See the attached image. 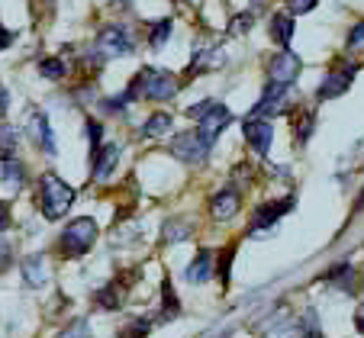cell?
<instances>
[{
    "mask_svg": "<svg viewBox=\"0 0 364 338\" xmlns=\"http://www.w3.org/2000/svg\"><path fill=\"white\" fill-rule=\"evenodd\" d=\"M210 274H213V251L203 249L191 264H187V274L184 277L191 283H206V280H210Z\"/></svg>",
    "mask_w": 364,
    "mask_h": 338,
    "instance_id": "obj_17",
    "label": "cell"
},
{
    "mask_svg": "<svg viewBox=\"0 0 364 338\" xmlns=\"http://www.w3.org/2000/svg\"><path fill=\"white\" fill-rule=\"evenodd\" d=\"M313 123H316L313 110H296V116H294V136H296V142H303V145L309 142V136H313Z\"/></svg>",
    "mask_w": 364,
    "mask_h": 338,
    "instance_id": "obj_23",
    "label": "cell"
},
{
    "mask_svg": "<svg viewBox=\"0 0 364 338\" xmlns=\"http://www.w3.org/2000/svg\"><path fill=\"white\" fill-rule=\"evenodd\" d=\"M187 116L197 119V126H193V129L203 136L206 145H216V138H220L223 132L229 129V123H232L229 107L220 104V100H203V104H193L191 110H187Z\"/></svg>",
    "mask_w": 364,
    "mask_h": 338,
    "instance_id": "obj_3",
    "label": "cell"
},
{
    "mask_svg": "<svg viewBox=\"0 0 364 338\" xmlns=\"http://www.w3.org/2000/svg\"><path fill=\"white\" fill-rule=\"evenodd\" d=\"M16 145H20V129L10 123H0V161L16 158Z\"/></svg>",
    "mask_w": 364,
    "mask_h": 338,
    "instance_id": "obj_22",
    "label": "cell"
},
{
    "mask_svg": "<svg viewBox=\"0 0 364 338\" xmlns=\"http://www.w3.org/2000/svg\"><path fill=\"white\" fill-rule=\"evenodd\" d=\"M345 48H348V52H358V48H364V20L355 23V29H351L348 39H345Z\"/></svg>",
    "mask_w": 364,
    "mask_h": 338,
    "instance_id": "obj_32",
    "label": "cell"
},
{
    "mask_svg": "<svg viewBox=\"0 0 364 338\" xmlns=\"http://www.w3.org/2000/svg\"><path fill=\"white\" fill-rule=\"evenodd\" d=\"M87 136H90V145H94V152L100 148V138H103V126L97 123L94 116H87Z\"/></svg>",
    "mask_w": 364,
    "mask_h": 338,
    "instance_id": "obj_33",
    "label": "cell"
},
{
    "mask_svg": "<svg viewBox=\"0 0 364 338\" xmlns=\"http://www.w3.org/2000/svg\"><path fill=\"white\" fill-rule=\"evenodd\" d=\"M171 126H174L171 113H151V116L142 123V136L145 138H159V136H165V132H171Z\"/></svg>",
    "mask_w": 364,
    "mask_h": 338,
    "instance_id": "obj_21",
    "label": "cell"
},
{
    "mask_svg": "<svg viewBox=\"0 0 364 338\" xmlns=\"http://www.w3.org/2000/svg\"><path fill=\"white\" fill-rule=\"evenodd\" d=\"M355 77H358V62H342V65H336V68H329L316 87V100L326 104V100H336V97L348 94Z\"/></svg>",
    "mask_w": 364,
    "mask_h": 338,
    "instance_id": "obj_6",
    "label": "cell"
},
{
    "mask_svg": "<svg viewBox=\"0 0 364 338\" xmlns=\"http://www.w3.org/2000/svg\"><path fill=\"white\" fill-rule=\"evenodd\" d=\"M252 26H255V10H245V13H235L232 16V23L226 26V33L229 36H245Z\"/></svg>",
    "mask_w": 364,
    "mask_h": 338,
    "instance_id": "obj_27",
    "label": "cell"
},
{
    "mask_svg": "<svg viewBox=\"0 0 364 338\" xmlns=\"http://www.w3.org/2000/svg\"><path fill=\"white\" fill-rule=\"evenodd\" d=\"M210 148H213V145H206L197 129L178 132V136L171 138V145H168V152H171L174 158H181L184 165H203V161L210 158Z\"/></svg>",
    "mask_w": 364,
    "mask_h": 338,
    "instance_id": "obj_7",
    "label": "cell"
},
{
    "mask_svg": "<svg viewBox=\"0 0 364 338\" xmlns=\"http://www.w3.org/2000/svg\"><path fill=\"white\" fill-rule=\"evenodd\" d=\"M4 229H10V207L0 200V232H4Z\"/></svg>",
    "mask_w": 364,
    "mask_h": 338,
    "instance_id": "obj_35",
    "label": "cell"
},
{
    "mask_svg": "<svg viewBox=\"0 0 364 338\" xmlns=\"http://www.w3.org/2000/svg\"><path fill=\"white\" fill-rule=\"evenodd\" d=\"M75 197H77V190L71 184H65L58 174H42L39 178V209H42V216L46 219H62L65 213L71 209V203H75Z\"/></svg>",
    "mask_w": 364,
    "mask_h": 338,
    "instance_id": "obj_1",
    "label": "cell"
},
{
    "mask_svg": "<svg viewBox=\"0 0 364 338\" xmlns=\"http://www.w3.org/2000/svg\"><path fill=\"white\" fill-rule=\"evenodd\" d=\"M191 232H193L191 222H184V219H171V222L165 226V241H168V245H171V241L178 245V241H184Z\"/></svg>",
    "mask_w": 364,
    "mask_h": 338,
    "instance_id": "obj_26",
    "label": "cell"
},
{
    "mask_svg": "<svg viewBox=\"0 0 364 338\" xmlns=\"http://www.w3.org/2000/svg\"><path fill=\"white\" fill-rule=\"evenodd\" d=\"M258 4H264V0H255V7H258Z\"/></svg>",
    "mask_w": 364,
    "mask_h": 338,
    "instance_id": "obj_41",
    "label": "cell"
},
{
    "mask_svg": "<svg viewBox=\"0 0 364 338\" xmlns=\"http://www.w3.org/2000/svg\"><path fill=\"white\" fill-rule=\"evenodd\" d=\"M23 280H26V287H46V280H48L46 255H33L23 261Z\"/></svg>",
    "mask_w": 364,
    "mask_h": 338,
    "instance_id": "obj_15",
    "label": "cell"
},
{
    "mask_svg": "<svg viewBox=\"0 0 364 338\" xmlns=\"http://www.w3.org/2000/svg\"><path fill=\"white\" fill-rule=\"evenodd\" d=\"M294 33H296V23H294V16L290 13H274L271 16V39H274L281 48H290Z\"/></svg>",
    "mask_w": 364,
    "mask_h": 338,
    "instance_id": "obj_16",
    "label": "cell"
},
{
    "mask_svg": "<svg viewBox=\"0 0 364 338\" xmlns=\"http://www.w3.org/2000/svg\"><path fill=\"white\" fill-rule=\"evenodd\" d=\"M171 33H174V23L171 20H155L149 26V45L151 48H161L168 39H171Z\"/></svg>",
    "mask_w": 364,
    "mask_h": 338,
    "instance_id": "obj_24",
    "label": "cell"
},
{
    "mask_svg": "<svg viewBox=\"0 0 364 338\" xmlns=\"http://www.w3.org/2000/svg\"><path fill=\"white\" fill-rule=\"evenodd\" d=\"M290 209H294V197H284V200H268V203H262V207H258V209L252 213L248 232L258 235V232H264V229L277 226V219H281L284 213H290Z\"/></svg>",
    "mask_w": 364,
    "mask_h": 338,
    "instance_id": "obj_11",
    "label": "cell"
},
{
    "mask_svg": "<svg viewBox=\"0 0 364 338\" xmlns=\"http://www.w3.org/2000/svg\"><path fill=\"white\" fill-rule=\"evenodd\" d=\"M161 293H165V310H161V319H171V316H178L181 312V306H178V297L171 293V280H165L161 283Z\"/></svg>",
    "mask_w": 364,
    "mask_h": 338,
    "instance_id": "obj_28",
    "label": "cell"
},
{
    "mask_svg": "<svg viewBox=\"0 0 364 338\" xmlns=\"http://www.w3.org/2000/svg\"><path fill=\"white\" fill-rule=\"evenodd\" d=\"M239 209H242V193L235 190V187H226V190H220L213 200H210V216H213L216 222H229Z\"/></svg>",
    "mask_w": 364,
    "mask_h": 338,
    "instance_id": "obj_13",
    "label": "cell"
},
{
    "mask_svg": "<svg viewBox=\"0 0 364 338\" xmlns=\"http://www.w3.org/2000/svg\"><path fill=\"white\" fill-rule=\"evenodd\" d=\"M10 42H14V33H10V29H4V26H0V52H4V48H7Z\"/></svg>",
    "mask_w": 364,
    "mask_h": 338,
    "instance_id": "obj_37",
    "label": "cell"
},
{
    "mask_svg": "<svg viewBox=\"0 0 364 338\" xmlns=\"http://www.w3.org/2000/svg\"><path fill=\"white\" fill-rule=\"evenodd\" d=\"M242 132H245V142L252 145V152L258 155V158H268L271 138H274V126H271V119L245 116V126H242Z\"/></svg>",
    "mask_w": 364,
    "mask_h": 338,
    "instance_id": "obj_10",
    "label": "cell"
},
{
    "mask_svg": "<svg viewBox=\"0 0 364 338\" xmlns=\"http://www.w3.org/2000/svg\"><path fill=\"white\" fill-rule=\"evenodd\" d=\"M313 7H316V0H287L290 16H294V13H309Z\"/></svg>",
    "mask_w": 364,
    "mask_h": 338,
    "instance_id": "obj_34",
    "label": "cell"
},
{
    "mask_svg": "<svg viewBox=\"0 0 364 338\" xmlns=\"http://www.w3.org/2000/svg\"><path fill=\"white\" fill-rule=\"evenodd\" d=\"M94 52L103 58H119V55H132L136 52V42H132V33L123 26V23H110L97 33Z\"/></svg>",
    "mask_w": 364,
    "mask_h": 338,
    "instance_id": "obj_5",
    "label": "cell"
},
{
    "mask_svg": "<svg viewBox=\"0 0 364 338\" xmlns=\"http://www.w3.org/2000/svg\"><path fill=\"white\" fill-rule=\"evenodd\" d=\"M355 325H358V332H361V335H364V306L355 312Z\"/></svg>",
    "mask_w": 364,
    "mask_h": 338,
    "instance_id": "obj_39",
    "label": "cell"
},
{
    "mask_svg": "<svg viewBox=\"0 0 364 338\" xmlns=\"http://www.w3.org/2000/svg\"><path fill=\"white\" fill-rule=\"evenodd\" d=\"M300 338H326L323 329H319V322H316V312H313V310H309L306 319L300 322Z\"/></svg>",
    "mask_w": 364,
    "mask_h": 338,
    "instance_id": "obj_29",
    "label": "cell"
},
{
    "mask_svg": "<svg viewBox=\"0 0 364 338\" xmlns=\"http://www.w3.org/2000/svg\"><path fill=\"white\" fill-rule=\"evenodd\" d=\"M149 332H151L149 319H132V325H126V329L119 332V338H145Z\"/></svg>",
    "mask_w": 364,
    "mask_h": 338,
    "instance_id": "obj_30",
    "label": "cell"
},
{
    "mask_svg": "<svg viewBox=\"0 0 364 338\" xmlns=\"http://www.w3.org/2000/svg\"><path fill=\"white\" fill-rule=\"evenodd\" d=\"M119 165V148L117 145H100L94 152V165H90V178L97 180V184H107L113 174V168Z\"/></svg>",
    "mask_w": 364,
    "mask_h": 338,
    "instance_id": "obj_14",
    "label": "cell"
},
{
    "mask_svg": "<svg viewBox=\"0 0 364 338\" xmlns=\"http://www.w3.org/2000/svg\"><path fill=\"white\" fill-rule=\"evenodd\" d=\"M300 71H303L300 55H296V52H290V48H281V52H277V55L268 62V81L290 87V84L300 77Z\"/></svg>",
    "mask_w": 364,
    "mask_h": 338,
    "instance_id": "obj_9",
    "label": "cell"
},
{
    "mask_svg": "<svg viewBox=\"0 0 364 338\" xmlns=\"http://www.w3.org/2000/svg\"><path fill=\"white\" fill-rule=\"evenodd\" d=\"M7 107H10V94L4 90V84H0V116L7 113Z\"/></svg>",
    "mask_w": 364,
    "mask_h": 338,
    "instance_id": "obj_38",
    "label": "cell"
},
{
    "mask_svg": "<svg viewBox=\"0 0 364 338\" xmlns=\"http://www.w3.org/2000/svg\"><path fill=\"white\" fill-rule=\"evenodd\" d=\"M94 241H97V219L77 216V219H71L65 226L62 239H58V249H62L65 258H81L94 249Z\"/></svg>",
    "mask_w": 364,
    "mask_h": 338,
    "instance_id": "obj_4",
    "label": "cell"
},
{
    "mask_svg": "<svg viewBox=\"0 0 364 338\" xmlns=\"http://www.w3.org/2000/svg\"><path fill=\"white\" fill-rule=\"evenodd\" d=\"M110 7H117V10H129V7H132V0H110Z\"/></svg>",
    "mask_w": 364,
    "mask_h": 338,
    "instance_id": "obj_40",
    "label": "cell"
},
{
    "mask_svg": "<svg viewBox=\"0 0 364 338\" xmlns=\"http://www.w3.org/2000/svg\"><path fill=\"white\" fill-rule=\"evenodd\" d=\"M39 75L48 77V81H62L65 75H68V65H65V58H42L39 62Z\"/></svg>",
    "mask_w": 364,
    "mask_h": 338,
    "instance_id": "obj_25",
    "label": "cell"
},
{
    "mask_svg": "<svg viewBox=\"0 0 364 338\" xmlns=\"http://www.w3.org/2000/svg\"><path fill=\"white\" fill-rule=\"evenodd\" d=\"M132 100H171L178 94V77L165 68H142L126 87Z\"/></svg>",
    "mask_w": 364,
    "mask_h": 338,
    "instance_id": "obj_2",
    "label": "cell"
},
{
    "mask_svg": "<svg viewBox=\"0 0 364 338\" xmlns=\"http://www.w3.org/2000/svg\"><path fill=\"white\" fill-rule=\"evenodd\" d=\"M355 268L351 264H338V268H332L329 274H326V283H332V287H338V290H345V293H355V287H358V280H355Z\"/></svg>",
    "mask_w": 364,
    "mask_h": 338,
    "instance_id": "obj_20",
    "label": "cell"
},
{
    "mask_svg": "<svg viewBox=\"0 0 364 338\" xmlns=\"http://www.w3.org/2000/svg\"><path fill=\"white\" fill-rule=\"evenodd\" d=\"M287 110H290V87L268 81V87H264L262 100L252 107V113H248V116L271 119V116H281V113H287Z\"/></svg>",
    "mask_w": 364,
    "mask_h": 338,
    "instance_id": "obj_8",
    "label": "cell"
},
{
    "mask_svg": "<svg viewBox=\"0 0 364 338\" xmlns=\"http://www.w3.org/2000/svg\"><path fill=\"white\" fill-rule=\"evenodd\" d=\"M58 338H90V329L84 319H75V322H68L62 332H58Z\"/></svg>",
    "mask_w": 364,
    "mask_h": 338,
    "instance_id": "obj_31",
    "label": "cell"
},
{
    "mask_svg": "<svg viewBox=\"0 0 364 338\" xmlns=\"http://www.w3.org/2000/svg\"><path fill=\"white\" fill-rule=\"evenodd\" d=\"M94 303L100 306V310H119V306H123V283L110 280L107 287H100L94 293Z\"/></svg>",
    "mask_w": 364,
    "mask_h": 338,
    "instance_id": "obj_19",
    "label": "cell"
},
{
    "mask_svg": "<svg viewBox=\"0 0 364 338\" xmlns=\"http://www.w3.org/2000/svg\"><path fill=\"white\" fill-rule=\"evenodd\" d=\"M7 264H10V245H7L4 239H0V271L7 268Z\"/></svg>",
    "mask_w": 364,
    "mask_h": 338,
    "instance_id": "obj_36",
    "label": "cell"
},
{
    "mask_svg": "<svg viewBox=\"0 0 364 338\" xmlns=\"http://www.w3.org/2000/svg\"><path fill=\"white\" fill-rule=\"evenodd\" d=\"M0 180L7 187H14V190H20V187L26 184V165H23L20 158L0 161Z\"/></svg>",
    "mask_w": 364,
    "mask_h": 338,
    "instance_id": "obj_18",
    "label": "cell"
},
{
    "mask_svg": "<svg viewBox=\"0 0 364 338\" xmlns=\"http://www.w3.org/2000/svg\"><path fill=\"white\" fill-rule=\"evenodd\" d=\"M26 126H29V136L36 138V145H39L48 158H55L58 145H55V132H52V123H48L46 113H42V110H29L26 113Z\"/></svg>",
    "mask_w": 364,
    "mask_h": 338,
    "instance_id": "obj_12",
    "label": "cell"
}]
</instances>
